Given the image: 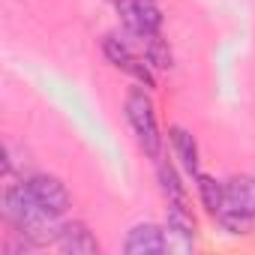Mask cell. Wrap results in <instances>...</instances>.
I'll list each match as a JSON object with an SVG mask.
<instances>
[{
	"mask_svg": "<svg viewBox=\"0 0 255 255\" xmlns=\"http://www.w3.org/2000/svg\"><path fill=\"white\" fill-rule=\"evenodd\" d=\"M57 246L66 255H99V243L84 222H63Z\"/></svg>",
	"mask_w": 255,
	"mask_h": 255,
	"instance_id": "cell-6",
	"label": "cell"
},
{
	"mask_svg": "<svg viewBox=\"0 0 255 255\" xmlns=\"http://www.w3.org/2000/svg\"><path fill=\"white\" fill-rule=\"evenodd\" d=\"M144 45V60L156 69H171V48L159 39V33H135Z\"/></svg>",
	"mask_w": 255,
	"mask_h": 255,
	"instance_id": "cell-11",
	"label": "cell"
},
{
	"mask_svg": "<svg viewBox=\"0 0 255 255\" xmlns=\"http://www.w3.org/2000/svg\"><path fill=\"white\" fill-rule=\"evenodd\" d=\"M165 249H168V237L153 222L135 225L123 240V252L126 255H156V252H165Z\"/></svg>",
	"mask_w": 255,
	"mask_h": 255,
	"instance_id": "cell-4",
	"label": "cell"
},
{
	"mask_svg": "<svg viewBox=\"0 0 255 255\" xmlns=\"http://www.w3.org/2000/svg\"><path fill=\"white\" fill-rule=\"evenodd\" d=\"M156 177H159V186H162V192H165L168 204H186V189H183V183H180L177 171H174L162 156L156 159Z\"/></svg>",
	"mask_w": 255,
	"mask_h": 255,
	"instance_id": "cell-10",
	"label": "cell"
},
{
	"mask_svg": "<svg viewBox=\"0 0 255 255\" xmlns=\"http://www.w3.org/2000/svg\"><path fill=\"white\" fill-rule=\"evenodd\" d=\"M27 186H30L33 198L45 210H51L57 216L69 210V192H66V186L57 177H51V174H33V177H27Z\"/></svg>",
	"mask_w": 255,
	"mask_h": 255,
	"instance_id": "cell-5",
	"label": "cell"
},
{
	"mask_svg": "<svg viewBox=\"0 0 255 255\" xmlns=\"http://www.w3.org/2000/svg\"><path fill=\"white\" fill-rule=\"evenodd\" d=\"M165 237H168V243L177 240L180 246H192V240H195V219L186 210V204H168Z\"/></svg>",
	"mask_w": 255,
	"mask_h": 255,
	"instance_id": "cell-8",
	"label": "cell"
},
{
	"mask_svg": "<svg viewBox=\"0 0 255 255\" xmlns=\"http://www.w3.org/2000/svg\"><path fill=\"white\" fill-rule=\"evenodd\" d=\"M171 144H174V153L183 162V168L189 174H198V144H195V138L186 129L174 126V129H171Z\"/></svg>",
	"mask_w": 255,
	"mask_h": 255,
	"instance_id": "cell-9",
	"label": "cell"
},
{
	"mask_svg": "<svg viewBox=\"0 0 255 255\" xmlns=\"http://www.w3.org/2000/svg\"><path fill=\"white\" fill-rule=\"evenodd\" d=\"M102 54H105L108 63H114L117 69L129 72L138 84H144V87H153V84H156V81H153V72H150V63H144V57H138L120 36H105Z\"/></svg>",
	"mask_w": 255,
	"mask_h": 255,
	"instance_id": "cell-2",
	"label": "cell"
},
{
	"mask_svg": "<svg viewBox=\"0 0 255 255\" xmlns=\"http://www.w3.org/2000/svg\"><path fill=\"white\" fill-rule=\"evenodd\" d=\"M222 207H231V210L255 219V177H246V174L231 177L225 183V201H222Z\"/></svg>",
	"mask_w": 255,
	"mask_h": 255,
	"instance_id": "cell-7",
	"label": "cell"
},
{
	"mask_svg": "<svg viewBox=\"0 0 255 255\" xmlns=\"http://www.w3.org/2000/svg\"><path fill=\"white\" fill-rule=\"evenodd\" d=\"M126 117H129V126L135 129L138 144L144 147V153L159 159L162 156V138H159V129H156L153 105L144 96V90H132L129 96H126Z\"/></svg>",
	"mask_w": 255,
	"mask_h": 255,
	"instance_id": "cell-1",
	"label": "cell"
},
{
	"mask_svg": "<svg viewBox=\"0 0 255 255\" xmlns=\"http://www.w3.org/2000/svg\"><path fill=\"white\" fill-rule=\"evenodd\" d=\"M114 6L132 33H159L162 9L156 0H114Z\"/></svg>",
	"mask_w": 255,
	"mask_h": 255,
	"instance_id": "cell-3",
	"label": "cell"
},
{
	"mask_svg": "<svg viewBox=\"0 0 255 255\" xmlns=\"http://www.w3.org/2000/svg\"><path fill=\"white\" fill-rule=\"evenodd\" d=\"M198 195H201L204 207L216 216V213H219V207H222V201H225V183H216L213 177L198 174Z\"/></svg>",
	"mask_w": 255,
	"mask_h": 255,
	"instance_id": "cell-12",
	"label": "cell"
}]
</instances>
